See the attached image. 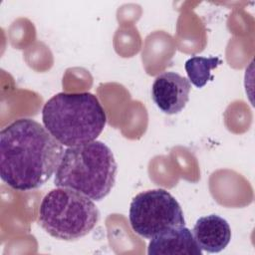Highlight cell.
I'll return each instance as SVG.
<instances>
[{"mask_svg":"<svg viewBox=\"0 0 255 255\" xmlns=\"http://www.w3.org/2000/svg\"><path fill=\"white\" fill-rule=\"evenodd\" d=\"M192 234L199 248L209 253L222 251L231 240L228 222L216 214L198 218L193 226Z\"/></svg>","mask_w":255,"mask_h":255,"instance_id":"cell-8","label":"cell"},{"mask_svg":"<svg viewBox=\"0 0 255 255\" xmlns=\"http://www.w3.org/2000/svg\"><path fill=\"white\" fill-rule=\"evenodd\" d=\"M117 169L111 148L100 140H94L64 150L54 183L57 187L71 188L100 201L112 191Z\"/></svg>","mask_w":255,"mask_h":255,"instance_id":"cell-3","label":"cell"},{"mask_svg":"<svg viewBox=\"0 0 255 255\" xmlns=\"http://www.w3.org/2000/svg\"><path fill=\"white\" fill-rule=\"evenodd\" d=\"M128 219L131 229L146 239H151L168 229L185 225L178 201L162 188L149 189L136 194L129 205Z\"/></svg>","mask_w":255,"mask_h":255,"instance_id":"cell-5","label":"cell"},{"mask_svg":"<svg viewBox=\"0 0 255 255\" xmlns=\"http://www.w3.org/2000/svg\"><path fill=\"white\" fill-rule=\"evenodd\" d=\"M149 255H202L192 232L184 226L168 229L148 243Z\"/></svg>","mask_w":255,"mask_h":255,"instance_id":"cell-7","label":"cell"},{"mask_svg":"<svg viewBox=\"0 0 255 255\" xmlns=\"http://www.w3.org/2000/svg\"><path fill=\"white\" fill-rule=\"evenodd\" d=\"M64 153L61 144L32 119H18L0 131V176L11 188L28 191L44 185Z\"/></svg>","mask_w":255,"mask_h":255,"instance_id":"cell-1","label":"cell"},{"mask_svg":"<svg viewBox=\"0 0 255 255\" xmlns=\"http://www.w3.org/2000/svg\"><path fill=\"white\" fill-rule=\"evenodd\" d=\"M106 112L88 92L58 93L42 110L46 129L63 145L76 146L97 139L106 126Z\"/></svg>","mask_w":255,"mask_h":255,"instance_id":"cell-2","label":"cell"},{"mask_svg":"<svg viewBox=\"0 0 255 255\" xmlns=\"http://www.w3.org/2000/svg\"><path fill=\"white\" fill-rule=\"evenodd\" d=\"M191 90L187 78L175 72H164L158 75L151 86V99L164 114L180 113L189 100Z\"/></svg>","mask_w":255,"mask_h":255,"instance_id":"cell-6","label":"cell"},{"mask_svg":"<svg viewBox=\"0 0 255 255\" xmlns=\"http://www.w3.org/2000/svg\"><path fill=\"white\" fill-rule=\"evenodd\" d=\"M100 211L93 199L67 187L49 191L39 207L38 222L52 237L72 241L90 233L98 224Z\"/></svg>","mask_w":255,"mask_h":255,"instance_id":"cell-4","label":"cell"},{"mask_svg":"<svg viewBox=\"0 0 255 255\" xmlns=\"http://www.w3.org/2000/svg\"><path fill=\"white\" fill-rule=\"evenodd\" d=\"M222 64L219 57H199L193 56L189 58L184 65L189 82L196 88L204 87L207 82L213 80L211 70L217 68Z\"/></svg>","mask_w":255,"mask_h":255,"instance_id":"cell-9","label":"cell"}]
</instances>
